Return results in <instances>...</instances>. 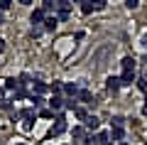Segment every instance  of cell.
Segmentation results:
<instances>
[{
    "instance_id": "4",
    "label": "cell",
    "mask_w": 147,
    "mask_h": 145,
    "mask_svg": "<svg viewBox=\"0 0 147 145\" xmlns=\"http://www.w3.org/2000/svg\"><path fill=\"white\" fill-rule=\"evenodd\" d=\"M120 86H123L120 76H108V79H105V88H108V91H118Z\"/></svg>"
},
{
    "instance_id": "26",
    "label": "cell",
    "mask_w": 147,
    "mask_h": 145,
    "mask_svg": "<svg viewBox=\"0 0 147 145\" xmlns=\"http://www.w3.org/2000/svg\"><path fill=\"white\" fill-rule=\"evenodd\" d=\"M42 30H44V27H32V35L39 37V35H42Z\"/></svg>"
},
{
    "instance_id": "1",
    "label": "cell",
    "mask_w": 147,
    "mask_h": 145,
    "mask_svg": "<svg viewBox=\"0 0 147 145\" xmlns=\"http://www.w3.org/2000/svg\"><path fill=\"white\" fill-rule=\"evenodd\" d=\"M30 20H32V25H34V27H42V25H44V20H47V12H44L42 7H37V10L32 12Z\"/></svg>"
},
{
    "instance_id": "16",
    "label": "cell",
    "mask_w": 147,
    "mask_h": 145,
    "mask_svg": "<svg viewBox=\"0 0 147 145\" xmlns=\"http://www.w3.org/2000/svg\"><path fill=\"white\" fill-rule=\"evenodd\" d=\"M20 118H25V120H34V108H25V111H20Z\"/></svg>"
},
{
    "instance_id": "31",
    "label": "cell",
    "mask_w": 147,
    "mask_h": 145,
    "mask_svg": "<svg viewBox=\"0 0 147 145\" xmlns=\"http://www.w3.org/2000/svg\"><path fill=\"white\" fill-rule=\"evenodd\" d=\"M0 25H3V15H0Z\"/></svg>"
},
{
    "instance_id": "2",
    "label": "cell",
    "mask_w": 147,
    "mask_h": 145,
    "mask_svg": "<svg viewBox=\"0 0 147 145\" xmlns=\"http://www.w3.org/2000/svg\"><path fill=\"white\" fill-rule=\"evenodd\" d=\"M71 135H74L76 140H81L84 145H86V140H88V135H86V128H84V125H74V128H71Z\"/></svg>"
},
{
    "instance_id": "24",
    "label": "cell",
    "mask_w": 147,
    "mask_h": 145,
    "mask_svg": "<svg viewBox=\"0 0 147 145\" xmlns=\"http://www.w3.org/2000/svg\"><path fill=\"white\" fill-rule=\"evenodd\" d=\"M10 3H12V0H0V10H7V7H10Z\"/></svg>"
},
{
    "instance_id": "35",
    "label": "cell",
    "mask_w": 147,
    "mask_h": 145,
    "mask_svg": "<svg viewBox=\"0 0 147 145\" xmlns=\"http://www.w3.org/2000/svg\"><path fill=\"white\" fill-rule=\"evenodd\" d=\"M145 37H147V35H145Z\"/></svg>"
},
{
    "instance_id": "29",
    "label": "cell",
    "mask_w": 147,
    "mask_h": 145,
    "mask_svg": "<svg viewBox=\"0 0 147 145\" xmlns=\"http://www.w3.org/2000/svg\"><path fill=\"white\" fill-rule=\"evenodd\" d=\"M142 116H147V103H145V106H142Z\"/></svg>"
},
{
    "instance_id": "30",
    "label": "cell",
    "mask_w": 147,
    "mask_h": 145,
    "mask_svg": "<svg viewBox=\"0 0 147 145\" xmlns=\"http://www.w3.org/2000/svg\"><path fill=\"white\" fill-rule=\"evenodd\" d=\"M118 145H127V143H125V140H123V143H118Z\"/></svg>"
},
{
    "instance_id": "20",
    "label": "cell",
    "mask_w": 147,
    "mask_h": 145,
    "mask_svg": "<svg viewBox=\"0 0 147 145\" xmlns=\"http://www.w3.org/2000/svg\"><path fill=\"white\" fill-rule=\"evenodd\" d=\"M81 12H84V15H91V12H93V3H84V5H81Z\"/></svg>"
},
{
    "instance_id": "5",
    "label": "cell",
    "mask_w": 147,
    "mask_h": 145,
    "mask_svg": "<svg viewBox=\"0 0 147 145\" xmlns=\"http://www.w3.org/2000/svg\"><path fill=\"white\" fill-rule=\"evenodd\" d=\"M98 125H100L98 116H88V118L84 120V128H88V130H98Z\"/></svg>"
},
{
    "instance_id": "7",
    "label": "cell",
    "mask_w": 147,
    "mask_h": 145,
    "mask_svg": "<svg viewBox=\"0 0 147 145\" xmlns=\"http://www.w3.org/2000/svg\"><path fill=\"white\" fill-rule=\"evenodd\" d=\"M76 99H79V101H84V103H96V101H93V96H91V91H86V88H81Z\"/></svg>"
},
{
    "instance_id": "9",
    "label": "cell",
    "mask_w": 147,
    "mask_h": 145,
    "mask_svg": "<svg viewBox=\"0 0 147 145\" xmlns=\"http://www.w3.org/2000/svg\"><path fill=\"white\" fill-rule=\"evenodd\" d=\"M64 91H66L71 99H76V96H79V84H64Z\"/></svg>"
},
{
    "instance_id": "33",
    "label": "cell",
    "mask_w": 147,
    "mask_h": 145,
    "mask_svg": "<svg viewBox=\"0 0 147 145\" xmlns=\"http://www.w3.org/2000/svg\"><path fill=\"white\" fill-rule=\"evenodd\" d=\"M105 145H113V143H105Z\"/></svg>"
},
{
    "instance_id": "34",
    "label": "cell",
    "mask_w": 147,
    "mask_h": 145,
    "mask_svg": "<svg viewBox=\"0 0 147 145\" xmlns=\"http://www.w3.org/2000/svg\"><path fill=\"white\" fill-rule=\"evenodd\" d=\"M145 79H147V74H145Z\"/></svg>"
},
{
    "instance_id": "10",
    "label": "cell",
    "mask_w": 147,
    "mask_h": 145,
    "mask_svg": "<svg viewBox=\"0 0 147 145\" xmlns=\"http://www.w3.org/2000/svg\"><path fill=\"white\" fill-rule=\"evenodd\" d=\"M49 91V86L44 81H34V96H42V93H47Z\"/></svg>"
},
{
    "instance_id": "17",
    "label": "cell",
    "mask_w": 147,
    "mask_h": 145,
    "mask_svg": "<svg viewBox=\"0 0 147 145\" xmlns=\"http://www.w3.org/2000/svg\"><path fill=\"white\" fill-rule=\"evenodd\" d=\"M30 101H32V106H34V108H42V103H44L42 96H30Z\"/></svg>"
},
{
    "instance_id": "32",
    "label": "cell",
    "mask_w": 147,
    "mask_h": 145,
    "mask_svg": "<svg viewBox=\"0 0 147 145\" xmlns=\"http://www.w3.org/2000/svg\"><path fill=\"white\" fill-rule=\"evenodd\" d=\"M17 145H27V143H17Z\"/></svg>"
},
{
    "instance_id": "25",
    "label": "cell",
    "mask_w": 147,
    "mask_h": 145,
    "mask_svg": "<svg viewBox=\"0 0 147 145\" xmlns=\"http://www.w3.org/2000/svg\"><path fill=\"white\" fill-rule=\"evenodd\" d=\"M39 116H42V118H52L54 111H39Z\"/></svg>"
},
{
    "instance_id": "27",
    "label": "cell",
    "mask_w": 147,
    "mask_h": 145,
    "mask_svg": "<svg viewBox=\"0 0 147 145\" xmlns=\"http://www.w3.org/2000/svg\"><path fill=\"white\" fill-rule=\"evenodd\" d=\"M5 99V86H0V101Z\"/></svg>"
},
{
    "instance_id": "28",
    "label": "cell",
    "mask_w": 147,
    "mask_h": 145,
    "mask_svg": "<svg viewBox=\"0 0 147 145\" xmlns=\"http://www.w3.org/2000/svg\"><path fill=\"white\" fill-rule=\"evenodd\" d=\"M3 49H5V39H3V37H0V52H3Z\"/></svg>"
},
{
    "instance_id": "3",
    "label": "cell",
    "mask_w": 147,
    "mask_h": 145,
    "mask_svg": "<svg viewBox=\"0 0 147 145\" xmlns=\"http://www.w3.org/2000/svg\"><path fill=\"white\" fill-rule=\"evenodd\" d=\"M64 130H66V118H64V116H57V123H54V128H52V135H61Z\"/></svg>"
},
{
    "instance_id": "8",
    "label": "cell",
    "mask_w": 147,
    "mask_h": 145,
    "mask_svg": "<svg viewBox=\"0 0 147 145\" xmlns=\"http://www.w3.org/2000/svg\"><path fill=\"white\" fill-rule=\"evenodd\" d=\"M123 138H125V130H123V128H110V140L123 143Z\"/></svg>"
},
{
    "instance_id": "14",
    "label": "cell",
    "mask_w": 147,
    "mask_h": 145,
    "mask_svg": "<svg viewBox=\"0 0 147 145\" xmlns=\"http://www.w3.org/2000/svg\"><path fill=\"white\" fill-rule=\"evenodd\" d=\"M5 88H12V91H17V88H20V81H17L15 76H7V79H5Z\"/></svg>"
},
{
    "instance_id": "19",
    "label": "cell",
    "mask_w": 147,
    "mask_h": 145,
    "mask_svg": "<svg viewBox=\"0 0 147 145\" xmlns=\"http://www.w3.org/2000/svg\"><path fill=\"white\" fill-rule=\"evenodd\" d=\"M74 116H76L79 120H86V118H88V113H86V108H76V111H74Z\"/></svg>"
},
{
    "instance_id": "23",
    "label": "cell",
    "mask_w": 147,
    "mask_h": 145,
    "mask_svg": "<svg viewBox=\"0 0 147 145\" xmlns=\"http://www.w3.org/2000/svg\"><path fill=\"white\" fill-rule=\"evenodd\" d=\"M93 10H105V0H96V3H93Z\"/></svg>"
},
{
    "instance_id": "12",
    "label": "cell",
    "mask_w": 147,
    "mask_h": 145,
    "mask_svg": "<svg viewBox=\"0 0 147 145\" xmlns=\"http://www.w3.org/2000/svg\"><path fill=\"white\" fill-rule=\"evenodd\" d=\"M123 71H135V59H132V57L123 59Z\"/></svg>"
},
{
    "instance_id": "18",
    "label": "cell",
    "mask_w": 147,
    "mask_h": 145,
    "mask_svg": "<svg viewBox=\"0 0 147 145\" xmlns=\"http://www.w3.org/2000/svg\"><path fill=\"white\" fill-rule=\"evenodd\" d=\"M22 99H27V91H25V86H20L15 91V101H22Z\"/></svg>"
},
{
    "instance_id": "21",
    "label": "cell",
    "mask_w": 147,
    "mask_h": 145,
    "mask_svg": "<svg viewBox=\"0 0 147 145\" xmlns=\"http://www.w3.org/2000/svg\"><path fill=\"white\" fill-rule=\"evenodd\" d=\"M64 106H66L69 111H76V108H79V106H76V99H69V101H66Z\"/></svg>"
},
{
    "instance_id": "13",
    "label": "cell",
    "mask_w": 147,
    "mask_h": 145,
    "mask_svg": "<svg viewBox=\"0 0 147 145\" xmlns=\"http://www.w3.org/2000/svg\"><path fill=\"white\" fill-rule=\"evenodd\" d=\"M57 25H59L57 15H54V17H47V20H44V30H49V32H52V30H57Z\"/></svg>"
},
{
    "instance_id": "15",
    "label": "cell",
    "mask_w": 147,
    "mask_h": 145,
    "mask_svg": "<svg viewBox=\"0 0 147 145\" xmlns=\"http://www.w3.org/2000/svg\"><path fill=\"white\" fill-rule=\"evenodd\" d=\"M110 125H113V128H123V125H125V116H113V118H110Z\"/></svg>"
},
{
    "instance_id": "6",
    "label": "cell",
    "mask_w": 147,
    "mask_h": 145,
    "mask_svg": "<svg viewBox=\"0 0 147 145\" xmlns=\"http://www.w3.org/2000/svg\"><path fill=\"white\" fill-rule=\"evenodd\" d=\"M132 81H135V71H123L120 74V84L123 86H132Z\"/></svg>"
},
{
    "instance_id": "11",
    "label": "cell",
    "mask_w": 147,
    "mask_h": 145,
    "mask_svg": "<svg viewBox=\"0 0 147 145\" xmlns=\"http://www.w3.org/2000/svg\"><path fill=\"white\" fill-rule=\"evenodd\" d=\"M49 106H52V111H59L64 106V99L61 96H52V99H49Z\"/></svg>"
},
{
    "instance_id": "22",
    "label": "cell",
    "mask_w": 147,
    "mask_h": 145,
    "mask_svg": "<svg viewBox=\"0 0 147 145\" xmlns=\"http://www.w3.org/2000/svg\"><path fill=\"white\" fill-rule=\"evenodd\" d=\"M137 5H140V0H125V7H130V10H135Z\"/></svg>"
}]
</instances>
